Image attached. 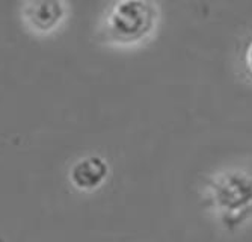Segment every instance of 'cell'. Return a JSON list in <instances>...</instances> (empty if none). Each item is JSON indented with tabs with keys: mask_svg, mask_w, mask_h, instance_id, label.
<instances>
[{
	"mask_svg": "<svg viewBox=\"0 0 252 242\" xmlns=\"http://www.w3.org/2000/svg\"><path fill=\"white\" fill-rule=\"evenodd\" d=\"M199 199L207 215L226 233H239L252 224V167L223 165L204 177Z\"/></svg>",
	"mask_w": 252,
	"mask_h": 242,
	"instance_id": "obj_1",
	"label": "cell"
},
{
	"mask_svg": "<svg viewBox=\"0 0 252 242\" xmlns=\"http://www.w3.org/2000/svg\"><path fill=\"white\" fill-rule=\"evenodd\" d=\"M154 11L147 0H121L110 15V34L120 42L141 41L153 29Z\"/></svg>",
	"mask_w": 252,
	"mask_h": 242,
	"instance_id": "obj_2",
	"label": "cell"
},
{
	"mask_svg": "<svg viewBox=\"0 0 252 242\" xmlns=\"http://www.w3.org/2000/svg\"><path fill=\"white\" fill-rule=\"evenodd\" d=\"M109 174V165L98 156H89L79 161L71 171V180L82 191H94L100 188Z\"/></svg>",
	"mask_w": 252,
	"mask_h": 242,
	"instance_id": "obj_3",
	"label": "cell"
},
{
	"mask_svg": "<svg viewBox=\"0 0 252 242\" xmlns=\"http://www.w3.org/2000/svg\"><path fill=\"white\" fill-rule=\"evenodd\" d=\"M245 64H246V70L248 73L252 76V42L248 46L246 49V55H245Z\"/></svg>",
	"mask_w": 252,
	"mask_h": 242,
	"instance_id": "obj_4",
	"label": "cell"
}]
</instances>
